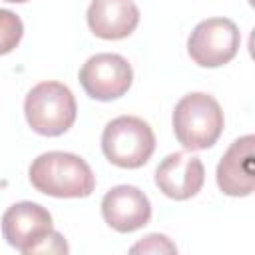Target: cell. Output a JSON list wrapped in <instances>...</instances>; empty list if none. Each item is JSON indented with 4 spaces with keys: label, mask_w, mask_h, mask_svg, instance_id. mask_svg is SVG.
I'll use <instances>...</instances> for the list:
<instances>
[{
    "label": "cell",
    "mask_w": 255,
    "mask_h": 255,
    "mask_svg": "<svg viewBox=\"0 0 255 255\" xmlns=\"http://www.w3.org/2000/svg\"><path fill=\"white\" fill-rule=\"evenodd\" d=\"M241 44L239 28L229 18L201 20L187 38V54L201 68H219L229 64Z\"/></svg>",
    "instance_id": "5"
},
{
    "label": "cell",
    "mask_w": 255,
    "mask_h": 255,
    "mask_svg": "<svg viewBox=\"0 0 255 255\" xmlns=\"http://www.w3.org/2000/svg\"><path fill=\"white\" fill-rule=\"evenodd\" d=\"M173 133L177 141L189 151L211 147L223 131V110L219 102L203 92L183 96L173 108Z\"/></svg>",
    "instance_id": "2"
},
{
    "label": "cell",
    "mask_w": 255,
    "mask_h": 255,
    "mask_svg": "<svg viewBox=\"0 0 255 255\" xmlns=\"http://www.w3.org/2000/svg\"><path fill=\"white\" fill-rule=\"evenodd\" d=\"M205 181L203 161L183 151L169 153L155 167V185L163 195L175 201L197 195Z\"/></svg>",
    "instance_id": "8"
},
{
    "label": "cell",
    "mask_w": 255,
    "mask_h": 255,
    "mask_svg": "<svg viewBox=\"0 0 255 255\" xmlns=\"http://www.w3.org/2000/svg\"><path fill=\"white\" fill-rule=\"evenodd\" d=\"M52 229L50 211L34 201L14 203L2 215V235L6 243L24 255H30Z\"/></svg>",
    "instance_id": "7"
},
{
    "label": "cell",
    "mask_w": 255,
    "mask_h": 255,
    "mask_svg": "<svg viewBox=\"0 0 255 255\" xmlns=\"http://www.w3.org/2000/svg\"><path fill=\"white\" fill-rule=\"evenodd\" d=\"M28 126L46 137L66 133L78 116V106L72 90L62 82H40L24 100Z\"/></svg>",
    "instance_id": "3"
},
{
    "label": "cell",
    "mask_w": 255,
    "mask_h": 255,
    "mask_svg": "<svg viewBox=\"0 0 255 255\" xmlns=\"http://www.w3.org/2000/svg\"><path fill=\"white\" fill-rule=\"evenodd\" d=\"M68 251H70V247H68V243L64 241L62 233H58L56 229H52V231L32 249L30 255H36V253H68Z\"/></svg>",
    "instance_id": "14"
},
{
    "label": "cell",
    "mask_w": 255,
    "mask_h": 255,
    "mask_svg": "<svg viewBox=\"0 0 255 255\" xmlns=\"http://www.w3.org/2000/svg\"><path fill=\"white\" fill-rule=\"evenodd\" d=\"M86 20L94 36L104 40H122L137 28L139 10L131 0H92Z\"/></svg>",
    "instance_id": "11"
},
{
    "label": "cell",
    "mask_w": 255,
    "mask_h": 255,
    "mask_svg": "<svg viewBox=\"0 0 255 255\" xmlns=\"http://www.w3.org/2000/svg\"><path fill=\"white\" fill-rule=\"evenodd\" d=\"M28 177L36 191L60 199L88 197L96 187V177L88 161L68 151L40 153L32 161Z\"/></svg>",
    "instance_id": "1"
},
{
    "label": "cell",
    "mask_w": 255,
    "mask_h": 255,
    "mask_svg": "<svg viewBox=\"0 0 255 255\" xmlns=\"http://www.w3.org/2000/svg\"><path fill=\"white\" fill-rule=\"evenodd\" d=\"M155 149V135L147 122L137 116H120L102 131L106 159L124 169H135L149 161Z\"/></svg>",
    "instance_id": "4"
},
{
    "label": "cell",
    "mask_w": 255,
    "mask_h": 255,
    "mask_svg": "<svg viewBox=\"0 0 255 255\" xmlns=\"http://www.w3.org/2000/svg\"><path fill=\"white\" fill-rule=\"evenodd\" d=\"M6 2H14V4H22V2H28V0H6Z\"/></svg>",
    "instance_id": "15"
},
{
    "label": "cell",
    "mask_w": 255,
    "mask_h": 255,
    "mask_svg": "<svg viewBox=\"0 0 255 255\" xmlns=\"http://www.w3.org/2000/svg\"><path fill=\"white\" fill-rule=\"evenodd\" d=\"M253 143L251 133L237 137L217 163L215 179L219 189L231 197H245L253 193L255 169H253Z\"/></svg>",
    "instance_id": "10"
},
{
    "label": "cell",
    "mask_w": 255,
    "mask_h": 255,
    "mask_svg": "<svg viewBox=\"0 0 255 255\" xmlns=\"http://www.w3.org/2000/svg\"><path fill=\"white\" fill-rule=\"evenodd\" d=\"M102 217L112 229L131 233L149 223L151 203L139 187L116 185L102 199Z\"/></svg>",
    "instance_id": "9"
},
{
    "label": "cell",
    "mask_w": 255,
    "mask_h": 255,
    "mask_svg": "<svg viewBox=\"0 0 255 255\" xmlns=\"http://www.w3.org/2000/svg\"><path fill=\"white\" fill-rule=\"evenodd\" d=\"M24 36V24L12 10L0 8V56L10 54Z\"/></svg>",
    "instance_id": "12"
},
{
    "label": "cell",
    "mask_w": 255,
    "mask_h": 255,
    "mask_svg": "<svg viewBox=\"0 0 255 255\" xmlns=\"http://www.w3.org/2000/svg\"><path fill=\"white\" fill-rule=\"evenodd\" d=\"M78 78L84 92L92 100L112 102L129 90L133 82V70L124 56L104 52L88 58L80 68Z\"/></svg>",
    "instance_id": "6"
},
{
    "label": "cell",
    "mask_w": 255,
    "mask_h": 255,
    "mask_svg": "<svg viewBox=\"0 0 255 255\" xmlns=\"http://www.w3.org/2000/svg\"><path fill=\"white\" fill-rule=\"evenodd\" d=\"M175 251H177L175 243H171L169 237L161 233H151L129 249V253H175Z\"/></svg>",
    "instance_id": "13"
}]
</instances>
